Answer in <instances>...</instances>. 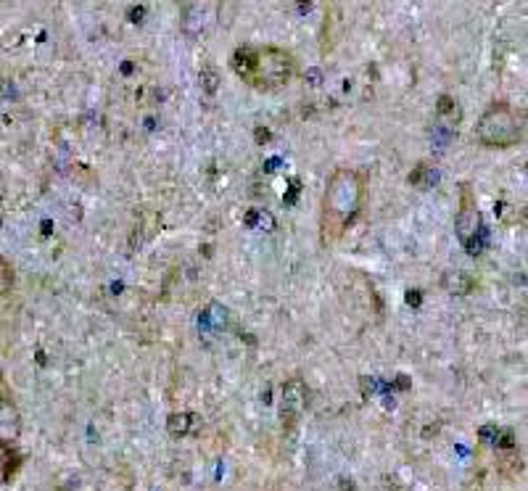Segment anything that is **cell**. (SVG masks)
<instances>
[{
    "mask_svg": "<svg viewBox=\"0 0 528 491\" xmlns=\"http://www.w3.org/2000/svg\"><path fill=\"white\" fill-rule=\"evenodd\" d=\"M364 198V180L354 169H336L328 180V188L322 193L319 207V238L325 246L341 240L349 230Z\"/></svg>",
    "mask_w": 528,
    "mask_h": 491,
    "instance_id": "1",
    "label": "cell"
},
{
    "mask_svg": "<svg viewBox=\"0 0 528 491\" xmlns=\"http://www.w3.org/2000/svg\"><path fill=\"white\" fill-rule=\"evenodd\" d=\"M454 230H457L460 243L470 254H478L484 249L486 243L484 219H481V211L475 207V196L473 190H470V185H462L460 190V209H457V217H454Z\"/></svg>",
    "mask_w": 528,
    "mask_h": 491,
    "instance_id": "4",
    "label": "cell"
},
{
    "mask_svg": "<svg viewBox=\"0 0 528 491\" xmlns=\"http://www.w3.org/2000/svg\"><path fill=\"white\" fill-rule=\"evenodd\" d=\"M496 436H499V441H496L499 447H505V449H510V447H513V433H510V431H502V433L496 431Z\"/></svg>",
    "mask_w": 528,
    "mask_h": 491,
    "instance_id": "13",
    "label": "cell"
},
{
    "mask_svg": "<svg viewBox=\"0 0 528 491\" xmlns=\"http://www.w3.org/2000/svg\"><path fill=\"white\" fill-rule=\"evenodd\" d=\"M436 117H439L447 127H457L462 119V109L460 103L451 98V96H441L439 103H436Z\"/></svg>",
    "mask_w": 528,
    "mask_h": 491,
    "instance_id": "6",
    "label": "cell"
},
{
    "mask_svg": "<svg viewBox=\"0 0 528 491\" xmlns=\"http://www.w3.org/2000/svg\"><path fill=\"white\" fill-rule=\"evenodd\" d=\"M13 288V267L8 264V259L0 254V296L8 294Z\"/></svg>",
    "mask_w": 528,
    "mask_h": 491,
    "instance_id": "11",
    "label": "cell"
},
{
    "mask_svg": "<svg viewBox=\"0 0 528 491\" xmlns=\"http://www.w3.org/2000/svg\"><path fill=\"white\" fill-rule=\"evenodd\" d=\"M13 468H16V452L6 441H0V480L11 478Z\"/></svg>",
    "mask_w": 528,
    "mask_h": 491,
    "instance_id": "9",
    "label": "cell"
},
{
    "mask_svg": "<svg viewBox=\"0 0 528 491\" xmlns=\"http://www.w3.org/2000/svg\"><path fill=\"white\" fill-rule=\"evenodd\" d=\"M198 79H201V88H204V93H209V96H214V93H217V88H220V74H217L214 64L201 66V74H198Z\"/></svg>",
    "mask_w": 528,
    "mask_h": 491,
    "instance_id": "10",
    "label": "cell"
},
{
    "mask_svg": "<svg viewBox=\"0 0 528 491\" xmlns=\"http://www.w3.org/2000/svg\"><path fill=\"white\" fill-rule=\"evenodd\" d=\"M428 175H430V166L428 164H420L418 169L409 175V183H412V185H428V183H425V177Z\"/></svg>",
    "mask_w": 528,
    "mask_h": 491,
    "instance_id": "12",
    "label": "cell"
},
{
    "mask_svg": "<svg viewBox=\"0 0 528 491\" xmlns=\"http://www.w3.org/2000/svg\"><path fill=\"white\" fill-rule=\"evenodd\" d=\"M190 426H193V417L187 415V412H175V415H169V420H166V431H169L172 438H183L190 431Z\"/></svg>",
    "mask_w": 528,
    "mask_h": 491,
    "instance_id": "8",
    "label": "cell"
},
{
    "mask_svg": "<svg viewBox=\"0 0 528 491\" xmlns=\"http://www.w3.org/2000/svg\"><path fill=\"white\" fill-rule=\"evenodd\" d=\"M475 138L484 143L486 148H510V145H517V143L523 140V119L513 111V106L494 103L478 119Z\"/></svg>",
    "mask_w": 528,
    "mask_h": 491,
    "instance_id": "3",
    "label": "cell"
},
{
    "mask_svg": "<svg viewBox=\"0 0 528 491\" xmlns=\"http://www.w3.org/2000/svg\"><path fill=\"white\" fill-rule=\"evenodd\" d=\"M444 288H447L449 294L465 296L475 288V280L468 273H447L444 275Z\"/></svg>",
    "mask_w": 528,
    "mask_h": 491,
    "instance_id": "7",
    "label": "cell"
},
{
    "mask_svg": "<svg viewBox=\"0 0 528 491\" xmlns=\"http://www.w3.org/2000/svg\"><path fill=\"white\" fill-rule=\"evenodd\" d=\"M304 404H307V386L298 381V378L288 381L283 386V404H280V417H283V428L286 431H291V428L296 426Z\"/></svg>",
    "mask_w": 528,
    "mask_h": 491,
    "instance_id": "5",
    "label": "cell"
},
{
    "mask_svg": "<svg viewBox=\"0 0 528 491\" xmlns=\"http://www.w3.org/2000/svg\"><path fill=\"white\" fill-rule=\"evenodd\" d=\"M230 66L249 88L262 90V93L286 88L293 79V72H296L293 55L283 48H275V45H264V48L241 45L232 53Z\"/></svg>",
    "mask_w": 528,
    "mask_h": 491,
    "instance_id": "2",
    "label": "cell"
}]
</instances>
